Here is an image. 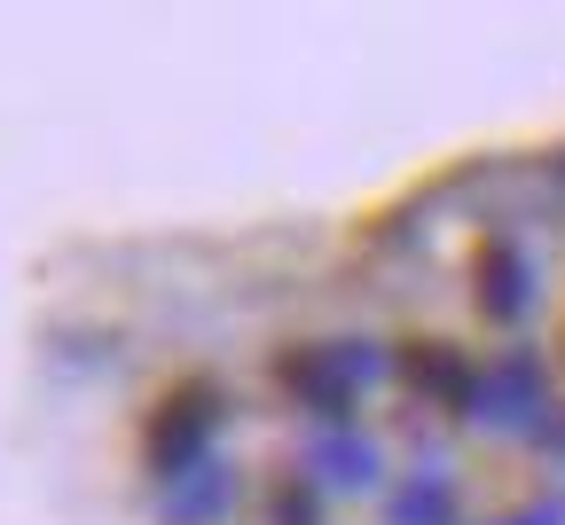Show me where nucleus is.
<instances>
[{
  "instance_id": "nucleus-8",
  "label": "nucleus",
  "mask_w": 565,
  "mask_h": 525,
  "mask_svg": "<svg viewBox=\"0 0 565 525\" xmlns=\"http://www.w3.org/2000/svg\"><path fill=\"white\" fill-rule=\"evenodd\" d=\"M471 377H479V368H471L456 345H416V353H408V385L433 393V400H448V408L471 400Z\"/></svg>"
},
{
  "instance_id": "nucleus-2",
  "label": "nucleus",
  "mask_w": 565,
  "mask_h": 525,
  "mask_svg": "<svg viewBox=\"0 0 565 525\" xmlns=\"http://www.w3.org/2000/svg\"><path fill=\"white\" fill-rule=\"evenodd\" d=\"M557 416V393H550V368L511 345V353H494L479 377H471V400H463V424L471 431H494V439H542Z\"/></svg>"
},
{
  "instance_id": "nucleus-11",
  "label": "nucleus",
  "mask_w": 565,
  "mask_h": 525,
  "mask_svg": "<svg viewBox=\"0 0 565 525\" xmlns=\"http://www.w3.org/2000/svg\"><path fill=\"white\" fill-rule=\"evenodd\" d=\"M534 447H542V456H557V463H565V408H557V416H550V431H542V439H534Z\"/></svg>"
},
{
  "instance_id": "nucleus-7",
  "label": "nucleus",
  "mask_w": 565,
  "mask_h": 525,
  "mask_svg": "<svg viewBox=\"0 0 565 525\" xmlns=\"http://www.w3.org/2000/svg\"><path fill=\"white\" fill-rule=\"evenodd\" d=\"M463 502H456V479L448 463H416L401 486H385V525H456Z\"/></svg>"
},
{
  "instance_id": "nucleus-5",
  "label": "nucleus",
  "mask_w": 565,
  "mask_h": 525,
  "mask_svg": "<svg viewBox=\"0 0 565 525\" xmlns=\"http://www.w3.org/2000/svg\"><path fill=\"white\" fill-rule=\"evenodd\" d=\"M236 494H244L236 463H228V456H204V463L158 479V517H166V525H221V517L236 510Z\"/></svg>"
},
{
  "instance_id": "nucleus-1",
  "label": "nucleus",
  "mask_w": 565,
  "mask_h": 525,
  "mask_svg": "<svg viewBox=\"0 0 565 525\" xmlns=\"http://www.w3.org/2000/svg\"><path fill=\"white\" fill-rule=\"evenodd\" d=\"M275 377L315 424H353V400L393 377V353H385V338H322V345L282 353Z\"/></svg>"
},
{
  "instance_id": "nucleus-6",
  "label": "nucleus",
  "mask_w": 565,
  "mask_h": 525,
  "mask_svg": "<svg viewBox=\"0 0 565 525\" xmlns=\"http://www.w3.org/2000/svg\"><path fill=\"white\" fill-rule=\"evenodd\" d=\"M534 298H542V282H534V259H526L511 236L479 251V314H487V322L519 330V322L534 314Z\"/></svg>"
},
{
  "instance_id": "nucleus-4",
  "label": "nucleus",
  "mask_w": 565,
  "mask_h": 525,
  "mask_svg": "<svg viewBox=\"0 0 565 525\" xmlns=\"http://www.w3.org/2000/svg\"><path fill=\"white\" fill-rule=\"evenodd\" d=\"M221 393H181V400H166V416L150 424V463H158V479H173V471H189V463H204V456H221Z\"/></svg>"
},
{
  "instance_id": "nucleus-9",
  "label": "nucleus",
  "mask_w": 565,
  "mask_h": 525,
  "mask_svg": "<svg viewBox=\"0 0 565 525\" xmlns=\"http://www.w3.org/2000/svg\"><path fill=\"white\" fill-rule=\"evenodd\" d=\"M267 517H275V525H322V486H307V479H291V486H275Z\"/></svg>"
},
{
  "instance_id": "nucleus-3",
  "label": "nucleus",
  "mask_w": 565,
  "mask_h": 525,
  "mask_svg": "<svg viewBox=\"0 0 565 525\" xmlns=\"http://www.w3.org/2000/svg\"><path fill=\"white\" fill-rule=\"evenodd\" d=\"M299 479L322 494H377L385 486V447L362 424H315L299 447Z\"/></svg>"
},
{
  "instance_id": "nucleus-10",
  "label": "nucleus",
  "mask_w": 565,
  "mask_h": 525,
  "mask_svg": "<svg viewBox=\"0 0 565 525\" xmlns=\"http://www.w3.org/2000/svg\"><path fill=\"white\" fill-rule=\"evenodd\" d=\"M511 525H565V494H542V502H526Z\"/></svg>"
}]
</instances>
